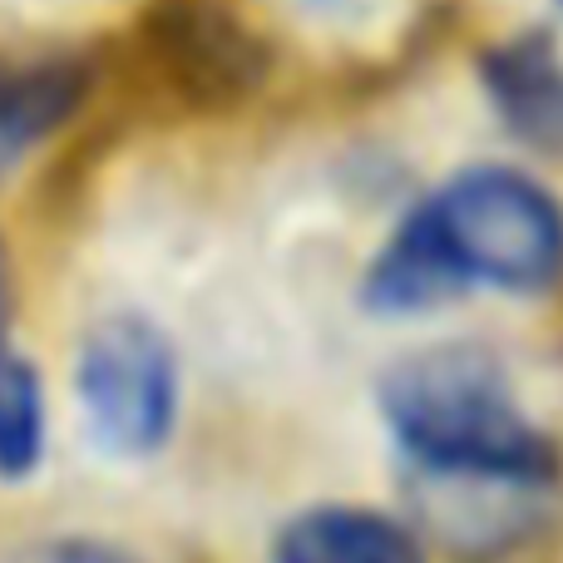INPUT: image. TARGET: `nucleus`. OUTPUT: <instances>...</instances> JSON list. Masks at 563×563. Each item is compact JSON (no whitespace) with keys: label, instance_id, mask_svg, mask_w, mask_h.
Instances as JSON below:
<instances>
[{"label":"nucleus","instance_id":"1","mask_svg":"<svg viewBox=\"0 0 563 563\" xmlns=\"http://www.w3.org/2000/svg\"><path fill=\"white\" fill-rule=\"evenodd\" d=\"M563 282V203L509 164H475L435 188L361 277L376 317H420L470 287L539 297Z\"/></svg>","mask_w":563,"mask_h":563},{"label":"nucleus","instance_id":"2","mask_svg":"<svg viewBox=\"0 0 563 563\" xmlns=\"http://www.w3.org/2000/svg\"><path fill=\"white\" fill-rule=\"evenodd\" d=\"M380 410L420 479L509 489L559 479L554 440L519 410L505 366L479 346H426L396 361L380 380Z\"/></svg>","mask_w":563,"mask_h":563},{"label":"nucleus","instance_id":"3","mask_svg":"<svg viewBox=\"0 0 563 563\" xmlns=\"http://www.w3.org/2000/svg\"><path fill=\"white\" fill-rule=\"evenodd\" d=\"M75 390L89 430L109 455H154L178 426L174 341L139 311H114L79 341Z\"/></svg>","mask_w":563,"mask_h":563},{"label":"nucleus","instance_id":"4","mask_svg":"<svg viewBox=\"0 0 563 563\" xmlns=\"http://www.w3.org/2000/svg\"><path fill=\"white\" fill-rule=\"evenodd\" d=\"M158 59L168 65V75L184 89L198 95H238L247 79H257V49L243 35L233 15H223L218 5H188V0H168L148 25Z\"/></svg>","mask_w":563,"mask_h":563},{"label":"nucleus","instance_id":"5","mask_svg":"<svg viewBox=\"0 0 563 563\" xmlns=\"http://www.w3.org/2000/svg\"><path fill=\"white\" fill-rule=\"evenodd\" d=\"M273 563H426V544L386 509L317 505L277 529Z\"/></svg>","mask_w":563,"mask_h":563},{"label":"nucleus","instance_id":"6","mask_svg":"<svg viewBox=\"0 0 563 563\" xmlns=\"http://www.w3.org/2000/svg\"><path fill=\"white\" fill-rule=\"evenodd\" d=\"M485 89L499 119L539 154L563 158V59L549 40H509L485 55Z\"/></svg>","mask_w":563,"mask_h":563},{"label":"nucleus","instance_id":"7","mask_svg":"<svg viewBox=\"0 0 563 563\" xmlns=\"http://www.w3.org/2000/svg\"><path fill=\"white\" fill-rule=\"evenodd\" d=\"M89 69L79 59H30L0 65V178L35 144H45L85 104Z\"/></svg>","mask_w":563,"mask_h":563},{"label":"nucleus","instance_id":"8","mask_svg":"<svg viewBox=\"0 0 563 563\" xmlns=\"http://www.w3.org/2000/svg\"><path fill=\"white\" fill-rule=\"evenodd\" d=\"M45 460V386L30 356L0 336V479H30Z\"/></svg>","mask_w":563,"mask_h":563},{"label":"nucleus","instance_id":"9","mask_svg":"<svg viewBox=\"0 0 563 563\" xmlns=\"http://www.w3.org/2000/svg\"><path fill=\"white\" fill-rule=\"evenodd\" d=\"M15 563H139L129 549L109 544V539H85V534H59V539H35L15 554Z\"/></svg>","mask_w":563,"mask_h":563},{"label":"nucleus","instance_id":"10","mask_svg":"<svg viewBox=\"0 0 563 563\" xmlns=\"http://www.w3.org/2000/svg\"><path fill=\"white\" fill-rule=\"evenodd\" d=\"M5 321H10V263L5 247H0V336H5Z\"/></svg>","mask_w":563,"mask_h":563},{"label":"nucleus","instance_id":"11","mask_svg":"<svg viewBox=\"0 0 563 563\" xmlns=\"http://www.w3.org/2000/svg\"><path fill=\"white\" fill-rule=\"evenodd\" d=\"M559 5H563V0H559Z\"/></svg>","mask_w":563,"mask_h":563}]
</instances>
